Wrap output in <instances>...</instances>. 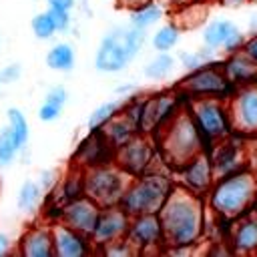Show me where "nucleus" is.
I'll return each mask as SVG.
<instances>
[{
  "label": "nucleus",
  "instance_id": "obj_4",
  "mask_svg": "<svg viewBox=\"0 0 257 257\" xmlns=\"http://www.w3.org/2000/svg\"><path fill=\"white\" fill-rule=\"evenodd\" d=\"M175 181L169 173L147 171L131 179L126 191L120 197V207L133 217L143 213H159L165 201L169 199L171 191L175 189Z\"/></svg>",
  "mask_w": 257,
  "mask_h": 257
},
{
  "label": "nucleus",
  "instance_id": "obj_42",
  "mask_svg": "<svg viewBox=\"0 0 257 257\" xmlns=\"http://www.w3.org/2000/svg\"><path fill=\"white\" fill-rule=\"evenodd\" d=\"M8 253H10V239L4 233H0V257L8 255Z\"/></svg>",
  "mask_w": 257,
  "mask_h": 257
},
{
  "label": "nucleus",
  "instance_id": "obj_3",
  "mask_svg": "<svg viewBox=\"0 0 257 257\" xmlns=\"http://www.w3.org/2000/svg\"><path fill=\"white\" fill-rule=\"evenodd\" d=\"M257 199V173L253 169H241L225 177L215 179L211 191L207 193V205L211 213L231 223L245 213H249Z\"/></svg>",
  "mask_w": 257,
  "mask_h": 257
},
{
  "label": "nucleus",
  "instance_id": "obj_6",
  "mask_svg": "<svg viewBox=\"0 0 257 257\" xmlns=\"http://www.w3.org/2000/svg\"><path fill=\"white\" fill-rule=\"evenodd\" d=\"M131 179L133 177L116 163L90 167L84 169V193L102 207L118 205Z\"/></svg>",
  "mask_w": 257,
  "mask_h": 257
},
{
  "label": "nucleus",
  "instance_id": "obj_20",
  "mask_svg": "<svg viewBox=\"0 0 257 257\" xmlns=\"http://www.w3.org/2000/svg\"><path fill=\"white\" fill-rule=\"evenodd\" d=\"M223 68H225L227 78L235 86L257 82V60L243 48L227 54V58L223 60Z\"/></svg>",
  "mask_w": 257,
  "mask_h": 257
},
{
  "label": "nucleus",
  "instance_id": "obj_40",
  "mask_svg": "<svg viewBox=\"0 0 257 257\" xmlns=\"http://www.w3.org/2000/svg\"><path fill=\"white\" fill-rule=\"evenodd\" d=\"M243 50H245V52H249V54L257 60V32H253V36H249V38L245 40Z\"/></svg>",
  "mask_w": 257,
  "mask_h": 257
},
{
  "label": "nucleus",
  "instance_id": "obj_15",
  "mask_svg": "<svg viewBox=\"0 0 257 257\" xmlns=\"http://www.w3.org/2000/svg\"><path fill=\"white\" fill-rule=\"evenodd\" d=\"M175 173L179 177V185H183V187H187V189H191L199 195H205V197H207V193L211 191V187L215 183V171H213L209 151L199 153L189 163L179 167Z\"/></svg>",
  "mask_w": 257,
  "mask_h": 257
},
{
  "label": "nucleus",
  "instance_id": "obj_27",
  "mask_svg": "<svg viewBox=\"0 0 257 257\" xmlns=\"http://www.w3.org/2000/svg\"><path fill=\"white\" fill-rule=\"evenodd\" d=\"M181 38V28L177 24H165L153 34V48L159 52H169L177 46Z\"/></svg>",
  "mask_w": 257,
  "mask_h": 257
},
{
  "label": "nucleus",
  "instance_id": "obj_5",
  "mask_svg": "<svg viewBox=\"0 0 257 257\" xmlns=\"http://www.w3.org/2000/svg\"><path fill=\"white\" fill-rule=\"evenodd\" d=\"M187 104L201 135L207 141V151L213 147V143L233 135L229 104L225 98H217V96L187 98Z\"/></svg>",
  "mask_w": 257,
  "mask_h": 257
},
{
  "label": "nucleus",
  "instance_id": "obj_36",
  "mask_svg": "<svg viewBox=\"0 0 257 257\" xmlns=\"http://www.w3.org/2000/svg\"><path fill=\"white\" fill-rule=\"evenodd\" d=\"M48 14H50V18H52V22H54V26H56V30H58V32H64V30L70 26V16H68V12H66V10L48 8Z\"/></svg>",
  "mask_w": 257,
  "mask_h": 257
},
{
  "label": "nucleus",
  "instance_id": "obj_31",
  "mask_svg": "<svg viewBox=\"0 0 257 257\" xmlns=\"http://www.w3.org/2000/svg\"><path fill=\"white\" fill-rule=\"evenodd\" d=\"M213 60H215V56H213V48L211 46H205V48L195 50V52H183L181 54V62H183V66L189 72L191 70H197V68H201L205 64H209Z\"/></svg>",
  "mask_w": 257,
  "mask_h": 257
},
{
  "label": "nucleus",
  "instance_id": "obj_1",
  "mask_svg": "<svg viewBox=\"0 0 257 257\" xmlns=\"http://www.w3.org/2000/svg\"><path fill=\"white\" fill-rule=\"evenodd\" d=\"M159 217L169 247H193L205 235V195L177 183L161 207Z\"/></svg>",
  "mask_w": 257,
  "mask_h": 257
},
{
  "label": "nucleus",
  "instance_id": "obj_23",
  "mask_svg": "<svg viewBox=\"0 0 257 257\" xmlns=\"http://www.w3.org/2000/svg\"><path fill=\"white\" fill-rule=\"evenodd\" d=\"M235 30H239V28H237V24L231 22V20H223V18L213 20V22H209V24L205 26V30H203V42H205V46H211L213 50L223 48L225 42L229 40V36H231Z\"/></svg>",
  "mask_w": 257,
  "mask_h": 257
},
{
  "label": "nucleus",
  "instance_id": "obj_22",
  "mask_svg": "<svg viewBox=\"0 0 257 257\" xmlns=\"http://www.w3.org/2000/svg\"><path fill=\"white\" fill-rule=\"evenodd\" d=\"M82 195H84V169L72 167L70 173L66 175V179L60 181L58 189L54 191V205L60 211V207H64L66 203H70Z\"/></svg>",
  "mask_w": 257,
  "mask_h": 257
},
{
  "label": "nucleus",
  "instance_id": "obj_19",
  "mask_svg": "<svg viewBox=\"0 0 257 257\" xmlns=\"http://www.w3.org/2000/svg\"><path fill=\"white\" fill-rule=\"evenodd\" d=\"M18 253L22 257H54L52 227L48 225L28 227L18 241Z\"/></svg>",
  "mask_w": 257,
  "mask_h": 257
},
{
  "label": "nucleus",
  "instance_id": "obj_28",
  "mask_svg": "<svg viewBox=\"0 0 257 257\" xmlns=\"http://www.w3.org/2000/svg\"><path fill=\"white\" fill-rule=\"evenodd\" d=\"M161 16H163V8L151 2V4H147V6H141V8L133 10V18H131V22H133V26L147 30L149 26L157 24V22L161 20Z\"/></svg>",
  "mask_w": 257,
  "mask_h": 257
},
{
  "label": "nucleus",
  "instance_id": "obj_32",
  "mask_svg": "<svg viewBox=\"0 0 257 257\" xmlns=\"http://www.w3.org/2000/svg\"><path fill=\"white\" fill-rule=\"evenodd\" d=\"M38 201H40V185L34 181L22 183V187L18 191V207L22 211H30L38 205Z\"/></svg>",
  "mask_w": 257,
  "mask_h": 257
},
{
  "label": "nucleus",
  "instance_id": "obj_21",
  "mask_svg": "<svg viewBox=\"0 0 257 257\" xmlns=\"http://www.w3.org/2000/svg\"><path fill=\"white\" fill-rule=\"evenodd\" d=\"M102 133H104V137L108 139V143L118 149L120 145H124V143L131 141L133 137H137L141 131H139V122L122 108L116 116H112V118L102 126Z\"/></svg>",
  "mask_w": 257,
  "mask_h": 257
},
{
  "label": "nucleus",
  "instance_id": "obj_14",
  "mask_svg": "<svg viewBox=\"0 0 257 257\" xmlns=\"http://www.w3.org/2000/svg\"><path fill=\"white\" fill-rule=\"evenodd\" d=\"M114 157H116V147L108 143L102 128H96V131H90V135L78 145L72 157V163L74 167L90 169V167L114 163Z\"/></svg>",
  "mask_w": 257,
  "mask_h": 257
},
{
  "label": "nucleus",
  "instance_id": "obj_18",
  "mask_svg": "<svg viewBox=\"0 0 257 257\" xmlns=\"http://www.w3.org/2000/svg\"><path fill=\"white\" fill-rule=\"evenodd\" d=\"M229 243L235 253H257V213L251 209L243 217L231 221Z\"/></svg>",
  "mask_w": 257,
  "mask_h": 257
},
{
  "label": "nucleus",
  "instance_id": "obj_26",
  "mask_svg": "<svg viewBox=\"0 0 257 257\" xmlns=\"http://www.w3.org/2000/svg\"><path fill=\"white\" fill-rule=\"evenodd\" d=\"M175 68V58L169 54V52H159L145 68H143V74L151 80H163L167 78Z\"/></svg>",
  "mask_w": 257,
  "mask_h": 257
},
{
  "label": "nucleus",
  "instance_id": "obj_29",
  "mask_svg": "<svg viewBox=\"0 0 257 257\" xmlns=\"http://www.w3.org/2000/svg\"><path fill=\"white\" fill-rule=\"evenodd\" d=\"M20 149H22V145L16 139V135L10 131V126L4 128L0 133V167H6L8 163H12Z\"/></svg>",
  "mask_w": 257,
  "mask_h": 257
},
{
  "label": "nucleus",
  "instance_id": "obj_13",
  "mask_svg": "<svg viewBox=\"0 0 257 257\" xmlns=\"http://www.w3.org/2000/svg\"><path fill=\"white\" fill-rule=\"evenodd\" d=\"M128 223H131V215L120 205L102 207L98 221H96V227L90 235L94 249H100L102 245H106L110 241L124 239L126 231H128Z\"/></svg>",
  "mask_w": 257,
  "mask_h": 257
},
{
  "label": "nucleus",
  "instance_id": "obj_46",
  "mask_svg": "<svg viewBox=\"0 0 257 257\" xmlns=\"http://www.w3.org/2000/svg\"><path fill=\"white\" fill-rule=\"evenodd\" d=\"M2 82H4V80H2V76H0V84H2Z\"/></svg>",
  "mask_w": 257,
  "mask_h": 257
},
{
  "label": "nucleus",
  "instance_id": "obj_39",
  "mask_svg": "<svg viewBox=\"0 0 257 257\" xmlns=\"http://www.w3.org/2000/svg\"><path fill=\"white\" fill-rule=\"evenodd\" d=\"M74 6V0H48V8H56V10H66L70 12Z\"/></svg>",
  "mask_w": 257,
  "mask_h": 257
},
{
  "label": "nucleus",
  "instance_id": "obj_45",
  "mask_svg": "<svg viewBox=\"0 0 257 257\" xmlns=\"http://www.w3.org/2000/svg\"><path fill=\"white\" fill-rule=\"evenodd\" d=\"M253 211L257 213V199H255V205H253Z\"/></svg>",
  "mask_w": 257,
  "mask_h": 257
},
{
  "label": "nucleus",
  "instance_id": "obj_11",
  "mask_svg": "<svg viewBox=\"0 0 257 257\" xmlns=\"http://www.w3.org/2000/svg\"><path fill=\"white\" fill-rule=\"evenodd\" d=\"M126 241L133 245L137 253H145L151 247L167 245L159 213L133 215L128 223V231H126Z\"/></svg>",
  "mask_w": 257,
  "mask_h": 257
},
{
  "label": "nucleus",
  "instance_id": "obj_35",
  "mask_svg": "<svg viewBox=\"0 0 257 257\" xmlns=\"http://www.w3.org/2000/svg\"><path fill=\"white\" fill-rule=\"evenodd\" d=\"M60 110H62L60 104L50 102V100H44L42 106L38 108V118H40L42 122H52V120H56V118L60 116Z\"/></svg>",
  "mask_w": 257,
  "mask_h": 257
},
{
  "label": "nucleus",
  "instance_id": "obj_33",
  "mask_svg": "<svg viewBox=\"0 0 257 257\" xmlns=\"http://www.w3.org/2000/svg\"><path fill=\"white\" fill-rule=\"evenodd\" d=\"M32 32H34V36L38 40H48V38L54 36V32H58L54 22H52V18H50V14H48V10L40 12V14H36L32 18Z\"/></svg>",
  "mask_w": 257,
  "mask_h": 257
},
{
  "label": "nucleus",
  "instance_id": "obj_25",
  "mask_svg": "<svg viewBox=\"0 0 257 257\" xmlns=\"http://www.w3.org/2000/svg\"><path fill=\"white\" fill-rule=\"evenodd\" d=\"M126 100H108V102H102L100 106H96L90 116H88V128L90 131H96V128H102L112 116H116L122 108H124Z\"/></svg>",
  "mask_w": 257,
  "mask_h": 257
},
{
  "label": "nucleus",
  "instance_id": "obj_2",
  "mask_svg": "<svg viewBox=\"0 0 257 257\" xmlns=\"http://www.w3.org/2000/svg\"><path fill=\"white\" fill-rule=\"evenodd\" d=\"M153 139L157 143L159 157L173 171H177L179 167L189 163L199 153L207 151V141L201 135V131L189 110L187 98H185L183 106L171 116V120L167 124H163L159 128V133Z\"/></svg>",
  "mask_w": 257,
  "mask_h": 257
},
{
  "label": "nucleus",
  "instance_id": "obj_16",
  "mask_svg": "<svg viewBox=\"0 0 257 257\" xmlns=\"http://www.w3.org/2000/svg\"><path fill=\"white\" fill-rule=\"evenodd\" d=\"M131 62V56L124 46V28H112L100 42L96 56H94V66L100 72H120L126 64Z\"/></svg>",
  "mask_w": 257,
  "mask_h": 257
},
{
  "label": "nucleus",
  "instance_id": "obj_12",
  "mask_svg": "<svg viewBox=\"0 0 257 257\" xmlns=\"http://www.w3.org/2000/svg\"><path fill=\"white\" fill-rule=\"evenodd\" d=\"M100 211H102V205H98L92 197H88L84 193L82 197H78V199L66 203L64 207H60L56 221H62L64 225H68V227H72V229L90 237L94 227H96Z\"/></svg>",
  "mask_w": 257,
  "mask_h": 257
},
{
  "label": "nucleus",
  "instance_id": "obj_38",
  "mask_svg": "<svg viewBox=\"0 0 257 257\" xmlns=\"http://www.w3.org/2000/svg\"><path fill=\"white\" fill-rule=\"evenodd\" d=\"M66 98H68V92H66L62 86H56V88L48 90V94H46V100H50V102H56V104H60V106H64Z\"/></svg>",
  "mask_w": 257,
  "mask_h": 257
},
{
  "label": "nucleus",
  "instance_id": "obj_9",
  "mask_svg": "<svg viewBox=\"0 0 257 257\" xmlns=\"http://www.w3.org/2000/svg\"><path fill=\"white\" fill-rule=\"evenodd\" d=\"M233 133L245 139L257 137V82L235 86L227 98Z\"/></svg>",
  "mask_w": 257,
  "mask_h": 257
},
{
  "label": "nucleus",
  "instance_id": "obj_24",
  "mask_svg": "<svg viewBox=\"0 0 257 257\" xmlns=\"http://www.w3.org/2000/svg\"><path fill=\"white\" fill-rule=\"evenodd\" d=\"M46 64H48V68L58 70V72L72 70V66H74V50H72V46L68 42H56L46 54Z\"/></svg>",
  "mask_w": 257,
  "mask_h": 257
},
{
  "label": "nucleus",
  "instance_id": "obj_37",
  "mask_svg": "<svg viewBox=\"0 0 257 257\" xmlns=\"http://www.w3.org/2000/svg\"><path fill=\"white\" fill-rule=\"evenodd\" d=\"M20 74H22V66H20V64H10V66H6V68L0 70V76H2L4 82H12V80H16Z\"/></svg>",
  "mask_w": 257,
  "mask_h": 257
},
{
  "label": "nucleus",
  "instance_id": "obj_43",
  "mask_svg": "<svg viewBox=\"0 0 257 257\" xmlns=\"http://www.w3.org/2000/svg\"><path fill=\"white\" fill-rule=\"evenodd\" d=\"M52 177H54V173H52V171H48V173L44 171V173H42V185H44V187L52 185V183H54V179H52Z\"/></svg>",
  "mask_w": 257,
  "mask_h": 257
},
{
  "label": "nucleus",
  "instance_id": "obj_10",
  "mask_svg": "<svg viewBox=\"0 0 257 257\" xmlns=\"http://www.w3.org/2000/svg\"><path fill=\"white\" fill-rule=\"evenodd\" d=\"M157 155H159V149L155 139L139 133L137 137H133L131 141H126L116 149L114 163L122 171H126L131 177H137L153 169V161Z\"/></svg>",
  "mask_w": 257,
  "mask_h": 257
},
{
  "label": "nucleus",
  "instance_id": "obj_44",
  "mask_svg": "<svg viewBox=\"0 0 257 257\" xmlns=\"http://www.w3.org/2000/svg\"><path fill=\"white\" fill-rule=\"evenodd\" d=\"M247 0H223V4L225 6H241V4H245Z\"/></svg>",
  "mask_w": 257,
  "mask_h": 257
},
{
  "label": "nucleus",
  "instance_id": "obj_41",
  "mask_svg": "<svg viewBox=\"0 0 257 257\" xmlns=\"http://www.w3.org/2000/svg\"><path fill=\"white\" fill-rule=\"evenodd\" d=\"M118 2H122V6H126V8H141V6H147V4H151L153 0H118Z\"/></svg>",
  "mask_w": 257,
  "mask_h": 257
},
{
  "label": "nucleus",
  "instance_id": "obj_34",
  "mask_svg": "<svg viewBox=\"0 0 257 257\" xmlns=\"http://www.w3.org/2000/svg\"><path fill=\"white\" fill-rule=\"evenodd\" d=\"M145 38H147V34H145L143 28H137V26L124 28V46H126V52H128L131 60H133V58L139 54V50L143 48Z\"/></svg>",
  "mask_w": 257,
  "mask_h": 257
},
{
  "label": "nucleus",
  "instance_id": "obj_17",
  "mask_svg": "<svg viewBox=\"0 0 257 257\" xmlns=\"http://www.w3.org/2000/svg\"><path fill=\"white\" fill-rule=\"evenodd\" d=\"M50 227L54 237V257H84L94 251L88 235L64 225L62 221H54Z\"/></svg>",
  "mask_w": 257,
  "mask_h": 257
},
{
  "label": "nucleus",
  "instance_id": "obj_30",
  "mask_svg": "<svg viewBox=\"0 0 257 257\" xmlns=\"http://www.w3.org/2000/svg\"><path fill=\"white\" fill-rule=\"evenodd\" d=\"M8 126H10V131L16 135V139L20 141V145L24 147L26 143H28V135H30V128H28V120H26V116L22 114V110L20 108H16V106H10L8 108Z\"/></svg>",
  "mask_w": 257,
  "mask_h": 257
},
{
  "label": "nucleus",
  "instance_id": "obj_7",
  "mask_svg": "<svg viewBox=\"0 0 257 257\" xmlns=\"http://www.w3.org/2000/svg\"><path fill=\"white\" fill-rule=\"evenodd\" d=\"M177 90L185 98H201V96H217L229 98L235 90V84L227 78L223 62H209L197 70H191L177 86Z\"/></svg>",
  "mask_w": 257,
  "mask_h": 257
},
{
  "label": "nucleus",
  "instance_id": "obj_8",
  "mask_svg": "<svg viewBox=\"0 0 257 257\" xmlns=\"http://www.w3.org/2000/svg\"><path fill=\"white\" fill-rule=\"evenodd\" d=\"M185 96L175 88V90H165V92H155L143 100L141 108V118H139V131L143 135L155 137L163 124L171 120V116L183 106Z\"/></svg>",
  "mask_w": 257,
  "mask_h": 257
}]
</instances>
